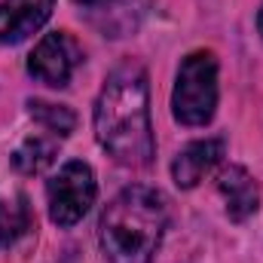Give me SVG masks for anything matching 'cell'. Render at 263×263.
Returning a JSON list of instances; mask_svg holds the SVG:
<instances>
[{
  "label": "cell",
  "mask_w": 263,
  "mask_h": 263,
  "mask_svg": "<svg viewBox=\"0 0 263 263\" xmlns=\"http://www.w3.org/2000/svg\"><path fill=\"white\" fill-rule=\"evenodd\" d=\"M95 138L126 168H141L153 159L150 89L141 65L117 67L95 101Z\"/></svg>",
  "instance_id": "1"
},
{
  "label": "cell",
  "mask_w": 263,
  "mask_h": 263,
  "mask_svg": "<svg viewBox=\"0 0 263 263\" xmlns=\"http://www.w3.org/2000/svg\"><path fill=\"white\" fill-rule=\"evenodd\" d=\"M168 230V202L159 190L135 184L120 190L101 214L98 239L110 263H150Z\"/></svg>",
  "instance_id": "2"
},
{
  "label": "cell",
  "mask_w": 263,
  "mask_h": 263,
  "mask_svg": "<svg viewBox=\"0 0 263 263\" xmlns=\"http://www.w3.org/2000/svg\"><path fill=\"white\" fill-rule=\"evenodd\" d=\"M217 110V59L214 52H190L175 77L172 114L181 126H205Z\"/></svg>",
  "instance_id": "3"
},
{
  "label": "cell",
  "mask_w": 263,
  "mask_h": 263,
  "mask_svg": "<svg viewBox=\"0 0 263 263\" xmlns=\"http://www.w3.org/2000/svg\"><path fill=\"white\" fill-rule=\"evenodd\" d=\"M98 184L95 175L86 162L70 159L59 168V175L46 184V202H49V217L59 227H73L86 217V211L95 205Z\"/></svg>",
  "instance_id": "4"
},
{
  "label": "cell",
  "mask_w": 263,
  "mask_h": 263,
  "mask_svg": "<svg viewBox=\"0 0 263 263\" xmlns=\"http://www.w3.org/2000/svg\"><path fill=\"white\" fill-rule=\"evenodd\" d=\"M80 62H83V52H80L77 40L65 31H52V34L40 37V43L28 55V73L37 83L62 89V86L70 83V77H73Z\"/></svg>",
  "instance_id": "5"
},
{
  "label": "cell",
  "mask_w": 263,
  "mask_h": 263,
  "mask_svg": "<svg viewBox=\"0 0 263 263\" xmlns=\"http://www.w3.org/2000/svg\"><path fill=\"white\" fill-rule=\"evenodd\" d=\"M55 0H0V46H15L37 34L49 15Z\"/></svg>",
  "instance_id": "6"
},
{
  "label": "cell",
  "mask_w": 263,
  "mask_h": 263,
  "mask_svg": "<svg viewBox=\"0 0 263 263\" xmlns=\"http://www.w3.org/2000/svg\"><path fill=\"white\" fill-rule=\"evenodd\" d=\"M223 159V141L220 138H205L187 144L175 162H172V178L181 190H193L205 175H211Z\"/></svg>",
  "instance_id": "7"
},
{
  "label": "cell",
  "mask_w": 263,
  "mask_h": 263,
  "mask_svg": "<svg viewBox=\"0 0 263 263\" xmlns=\"http://www.w3.org/2000/svg\"><path fill=\"white\" fill-rule=\"evenodd\" d=\"M217 190L223 196V205H227V214L230 220H248L254 211H257V181L248 175V168L242 165H230L220 172L217 178Z\"/></svg>",
  "instance_id": "8"
},
{
  "label": "cell",
  "mask_w": 263,
  "mask_h": 263,
  "mask_svg": "<svg viewBox=\"0 0 263 263\" xmlns=\"http://www.w3.org/2000/svg\"><path fill=\"white\" fill-rule=\"evenodd\" d=\"M55 153H59V147H55V141H49V138H25L22 144H18V150L12 153V165L22 172V175H40V172H46L52 162H55Z\"/></svg>",
  "instance_id": "9"
},
{
  "label": "cell",
  "mask_w": 263,
  "mask_h": 263,
  "mask_svg": "<svg viewBox=\"0 0 263 263\" xmlns=\"http://www.w3.org/2000/svg\"><path fill=\"white\" fill-rule=\"evenodd\" d=\"M28 230H31V214H28L25 199L18 202L0 199V248H12Z\"/></svg>",
  "instance_id": "10"
},
{
  "label": "cell",
  "mask_w": 263,
  "mask_h": 263,
  "mask_svg": "<svg viewBox=\"0 0 263 263\" xmlns=\"http://www.w3.org/2000/svg\"><path fill=\"white\" fill-rule=\"evenodd\" d=\"M28 110H31V117L43 126V129L55 132V135H70L73 126H77V117H73V110L65 107V104H49V101H28Z\"/></svg>",
  "instance_id": "11"
},
{
  "label": "cell",
  "mask_w": 263,
  "mask_h": 263,
  "mask_svg": "<svg viewBox=\"0 0 263 263\" xmlns=\"http://www.w3.org/2000/svg\"><path fill=\"white\" fill-rule=\"evenodd\" d=\"M73 3H80V6H86V9H101V6H107V3H114V0H73Z\"/></svg>",
  "instance_id": "12"
},
{
  "label": "cell",
  "mask_w": 263,
  "mask_h": 263,
  "mask_svg": "<svg viewBox=\"0 0 263 263\" xmlns=\"http://www.w3.org/2000/svg\"><path fill=\"white\" fill-rule=\"evenodd\" d=\"M257 31H260V37H263V6H260V12H257Z\"/></svg>",
  "instance_id": "13"
}]
</instances>
